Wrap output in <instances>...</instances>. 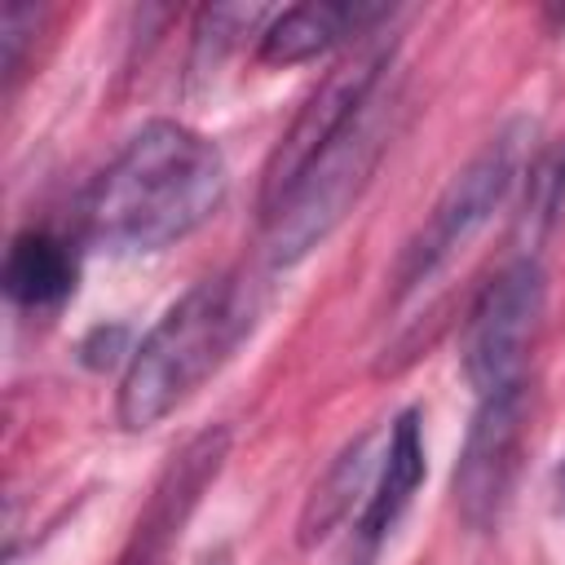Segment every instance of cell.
Listing matches in <instances>:
<instances>
[{
  "label": "cell",
  "instance_id": "cell-1",
  "mask_svg": "<svg viewBox=\"0 0 565 565\" xmlns=\"http://www.w3.org/2000/svg\"><path fill=\"white\" fill-rule=\"evenodd\" d=\"M221 150L177 124H141L84 199V230L106 252H159L194 234L225 203Z\"/></svg>",
  "mask_w": 565,
  "mask_h": 565
},
{
  "label": "cell",
  "instance_id": "cell-2",
  "mask_svg": "<svg viewBox=\"0 0 565 565\" xmlns=\"http://www.w3.org/2000/svg\"><path fill=\"white\" fill-rule=\"evenodd\" d=\"M256 287L238 274L199 278L181 300H172L168 313L141 335V344L128 349L115 402L119 424L141 433L172 415L238 349L256 322Z\"/></svg>",
  "mask_w": 565,
  "mask_h": 565
},
{
  "label": "cell",
  "instance_id": "cell-3",
  "mask_svg": "<svg viewBox=\"0 0 565 565\" xmlns=\"http://www.w3.org/2000/svg\"><path fill=\"white\" fill-rule=\"evenodd\" d=\"M397 106V93L388 79L371 93V102L349 119V128L305 168V177L291 185V194L265 216V252L274 265H291L305 252H313L358 203L362 185L371 181L384 146H388V115Z\"/></svg>",
  "mask_w": 565,
  "mask_h": 565
},
{
  "label": "cell",
  "instance_id": "cell-4",
  "mask_svg": "<svg viewBox=\"0 0 565 565\" xmlns=\"http://www.w3.org/2000/svg\"><path fill=\"white\" fill-rule=\"evenodd\" d=\"M530 137H534V124L530 119H512L450 177V185L441 190V199L433 203V212L424 216V225L411 234V243L402 247V256L393 265L397 300L419 291L433 274H441L486 230V221L503 207L508 190L521 177Z\"/></svg>",
  "mask_w": 565,
  "mask_h": 565
},
{
  "label": "cell",
  "instance_id": "cell-5",
  "mask_svg": "<svg viewBox=\"0 0 565 565\" xmlns=\"http://www.w3.org/2000/svg\"><path fill=\"white\" fill-rule=\"evenodd\" d=\"M393 53H397V40L375 26L362 40H353L344 49V57L327 71V79L309 93V102L300 106V115L291 119V128L282 132V141L274 146V154L260 172V221L291 194V185L305 177V168L349 128V119L388 79Z\"/></svg>",
  "mask_w": 565,
  "mask_h": 565
},
{
  "label": "cell",
  "instance_id": "cell-6",
  "mask_svg": "<svg viewBox=\"0 0 565 565\" xmlns=\"http://www.w3.org/2000/svg\"><path fill=\"white\" fill-rule=\"evenodd\" d=\"M543 300H547V278L534 256H521L508 269H499L472 300L459 335V362L481 397L525 384V362L539 335Z\"/></svg>",
  "mask_w": 565,
  "mask_h": 565
},
{
  "label": "cell",
  "instance_id": "cell-7",
  "mask_svg": "<svg viewBox=\"0 0 565 565\" xmlns=\"http://www.w3.org/2000/svg\"><path fill=\"white\" fill-rule=\"evenodd\" d=\"M521 446H525V384L486 393L455 463V503L468 525L486 530L499 521L521 468Z\"/></svg>",
  "mask_w": 565,
  "mask_h": 565
},
{
  "label": "cell",
  "instance_id": "cell-8",
  "mask_svg": "<svg viewBox=\"0 0 565 565\" xmlns=\"http://www.w3.org/2000/svg\"><path fill=\"white\" fill-rule=\"evenodd\" d=\"M424 437H419V411L406 406L393 424H388V446L380 455V472L366 490V508L353 525V539H358V552H353V565H371L380 543L393 534V525L402 521V512L411 508L415 490L424 486Z\"/></svg>",
  "mask_w": 565,
  "mask_h": 565
},
{
  "label": "cell",
  "instance_id": "cell-9",
  "mask_svg": "<svg viewBox=\"0 0 565 565\" xmlns=\"http://www.w3.org/2000/svg\"><path fill=\"white\" fill-rule=\"evenodd\" d=\"M388 9L384 4H335V0H309L291 4L269 18L256 44V62L265 66H296L309 57H322L340 44L362 40L366 31L384 26Z\"/></svg>",
  "mask_w": 565,
  "mask_h": 565
},
{
  "label": "cell",
  "instance_id": "cell-10",
  "mask_svg": "<svg viewBox=\"0 0 565 565\" xmlns=\"http://www.w3.org/2000/svg\"><path fill=\"white\" fill-rule=\"evenodd\" d=\"M225 446H230V433L225 428H207V433H199L177 455V463L154 486V499H150L146 516L137 521V539H132V552H128L124 565H150L163 552L168 534L185 521V512L194 508V499L203 494V486L216 477V468L225 459Z\"/></svg>",
  "mask_w": 565,
  "mask_h": 565
},
{
  "label": "cell",
  "instance_id": "cell-11",
  "mask_svg": "<svg viewBox=\"0 0 565 565\" xmlns=\"http://www.w3.org/2000/svg\"><path fill=\"white\" fill-rule=\"evenodd\" d=\"M75 278H79V260L71 252L66 238L49 234V230H22L9 243L4 256V296L22 309H57L75 296Z\"/></svg>",
  "mask_w": 565,
  "mask_h": 565
},
{
  "label": "cell",
  "instance_id": "cell-12",
  "mask_svg": "<svg viewBox=\"0 0 565 565\" xmlns=\"http://www.w3.org/2000/svg\"><path fill=\"white\" fill-rule=\"evenodd\" d=\"M366 446H371V437H358L340 459H335V468L313 486V494H309V503H305V512H300V543L309 547V543H318V539H327L344 516H349V508H353V499L362 494V490H371V455H366Z\"/></svg>",
  "mask_w": 565,
  "mask_h": 565
},
{
  "label": "cell",
  "instance_id": "cell-13",
  "mask_svg": "<svg viewBox=\"0 0 565 565\" xmlns=\"http://www.w3.org/2000/svg\"><path fill=\"white\" fill-rule=\"evenodd\" d=\"M35 22H40V13L35 9H26V4H9L4 9V35H0V44H4V71L9 75H18V66H22V49H26V31H35Z\"/></svg>",
  "mask_w": 565,
  "mask_h": 565
},
{
  "label": "cell",
  "instance_id": "cell-14",
  "mask_svg": "<svg viewBox=\"0 0 565 565\" xmlns=\"http://www.w3.org/2000/svg\"><path fill=\"white\" fill-rule=\"evenodd\" d=\"M556 494H561V503H565V463L556 468Z\"/></svg>",
  "mask_w": 565,
  "mask_h": 565
},
{
  "label": "cell",
  "instance_id": "cell-15",
  "mask_svg": "<svg viewBox=\"0 0 565 565\" xmlns=\"http://www.w3.org/2000/svg\"><path fill=\"white\" fill-rule=\"evenodd\" d=\"M207 565H221V556H216V561H207Z\"/></svg>",
  "mask_w": 565,
  "mask_h": 565
}]
</instances>
